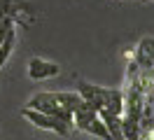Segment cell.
<instances>
[{"mask_svg": "<svg viewBox=\"0 0 154 140\" xmlns=\"http://www.w3.org/2000/svg\"><path fill=\"white\" fill-rule=\"evenodd\" d=\"M82 96L77 91H40L33 93L26 103V107L30 110L45 112V114H56L61 119L72 121V112L82 105Z\"/></svg>", "mask_w": 154, "mask_h": 140, "instance_id": "cell-1", "label": "cell"}, {"mask_svg": "<svg viewBox=\"0 0 154 140\" xmlns=\"http://www.w3.org/2000/svg\"><path fill=\"white\" fill-rule=\"evenodd\" d=\"M77 93L82 101L94 110H112L115 114H122L124 110V91L115 86H100L91 82H77Z\"/></svg>", "mask_w": 154, "mask_h": 140, "instance_id": "cell-2", "label": "cell"}, {"mask_svg": "<svg viewBox=\"0 0 154 140\" xmlns=\"http://www.w3.org/2000/svg\"><path fill=\"white\" fill-rule=\"evenodd\" d=\"M72 126H75L77 131H84V133L96 135V138H100V140H110V133H107L100 114H98L94 107H89L87 103H82V105L72 112Z\"/></svg>", "mask_w": 154, "mask_h": 140, "instance_id": "cell-3", "label": "cell"}, {"mask_svg": "<svg viewBox=\"0 0 154 140\" xmlns=\"http://www.w3.org/2000/svg\"><path fill=\"white\" fill-rule=\"evenodd\" d=\"M21 114H23L33 126H38V129H42V131H51V133H58V135H70V133L75 131L72 121L61 119L56 114H45V112L30 110V107H23Z\"/></svg>", "mask_w": 154, "mask_h": 140, "instance_id": "cell-4", "label": "cell"}, {"mask_svg": "<svg viewBox=\"0 0 154 140\" xmlns=\"http://www.w3.org/2000/svg\"><path fill=\"white\" fill-rule=\"evenodd\" d=\"M17 35H19V23L12 17H2L0 19V68L10 61L17 47Z\"/></svg>", "mask_w": 154, "mask_h": 140, "instance_id": "cell-5", "label": "cell"}, {"mask_svg": "<svg viewBox=\"0 0 154 140\" xmlns=\"http://www.w3.org/2000/svg\"><path fill=\"white\" fill-rule=\"evenodd\" d=\"M61 75V65L54 63V61H47V58H40V56H33L28 61V77L35 79V82H42V79H54Z\"/></svg>", "mask_w": 154, "mask_h": 140, "instance_id": "cell-6", "label": "cell"}, {"mask_svg": "<svg viewBox=\"0 0 154 140\" xmlns=\"http://www.w3.org/2000/svg\"><path fill=\"white\" fill-rule=\"evenodd\" d=\"M133 61L138 63L140 70H152L154 68V37L145 35L133 51Z\"/></svg>", "mask_w": 154, "mask_h": 140, "instance_id": "cell-7", "label": "cell"}, {"mask_svg": "<svg viewBox=\"0 0 154 140\" xmlns=\"http://www.w3.org/2000/svg\"><path fill=\"white\" fill-rule=\"evenodd\" d=\"M100 119L105 124L110 140H124V129H122V114H115L112 110H98Z\"/></svg>", "mask_w": 154, "mask_h": 140, "instance_id": "cell-8", "label": "cell"}, {"mask_svg": "<svg viewBox=\"0 0 154 140\" xmlns=\"http://www.w3.org/2000/svg\"><path fill=\"white\" fill-rule=\"evenodd\" d=\"M140 2H152V0H140Z\"/></svg>", "mask_w": 154, "mask_h": 140, "instance_id": "cell-9", "label": "cell"}]
</instances>
